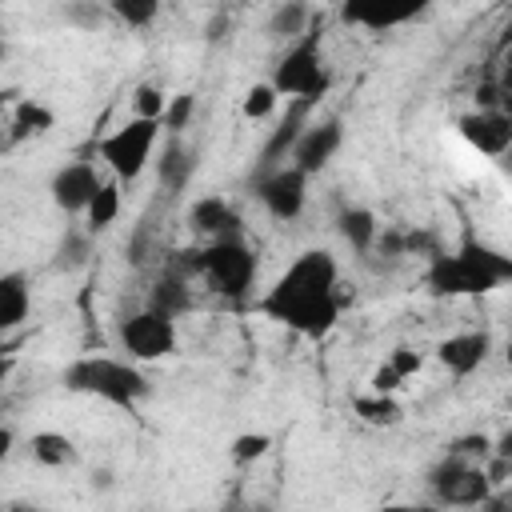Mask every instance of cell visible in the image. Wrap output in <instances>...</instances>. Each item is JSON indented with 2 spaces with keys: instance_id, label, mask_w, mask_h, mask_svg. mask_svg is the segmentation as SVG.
<instances>
[{
  "instance_id": "obj_1",
  "label": "cell",
  "mask_w": 512,
  "mask_h": 512,
  "mask_svg": "<svg viewBox=\"0 0 512 512\" xmlns=\"http://www.w3.org/2000/svg\"><path fill=\"white\" fill-rule=\"evenodd\" d=\"M336 284H340L336 256L328 248H308L276 276V284L260 296L256 308L268 320H276V324H284L308 340H320L340 320Z\"/></svg>"
},
{
  "instance_id": "obj_2",
  "label": "cell",
  "mask_w": 512,
  "mask_h": 512,
  "mask_svg": "<svg viewBox=\"0 0 512 512\" xmlns=\"http://www.w3.org/2000/svg\"><path fill=\"white\" fill-rule=\"evenodd\" d=\"M512 280V256L500 248L464 236L456 252H436L428 260L424 284L432 296H488Z\"/></svg>"
},
{
  "instance_id": "obj_3",
  "label": "cell",
  "mask_w": 512,
  "mask_h": 512,
  "mask_svg": "<svg viewBox=\"0 0 512 512\" xmlns=\"http://www.w3.org/2000/svg\"><path fill=\"white\" fill-rule=\"evenodd\" d=\"M64 388L96 396V400L116 404V408H136L152 392L148 376L136 364L112 360V356H80V360H72L64 368Z\"/></svg>"
},
{
  "instance_id": "obj_4",
  "label": "cell",
  "mask_w": 512,
  "mask_h": 512,
  "mask_svg": "<svg viewBox=\"0 0 512 512\" xmlns=\"http://www.w3.org/2000/svg\"><path fill=\"white\" fill-rule=\"evenodd\" d=\"M280 96H292V100H324L328 88H332V68L324 64V32L320 24H308L292 44L288 52L276 60V72L268 80Z\"/></svg>"
},
{
  "instance_id": "obj_5",
  "label": "cell",
  "mask_w": 512,
  "mask_h": 512,
  "mask_svg": "<svg viewBox=\"0 0 512 512\" xmlns=\"http://www.w3.org/2000/svg\"><path fill=\"white\" fill-rule=\"evenodd\" d=\"M192 264L208 280V288L228 300H244L248 288L256 284V256L240 236H220L208 248H196Z\"/></svg>"
},
{
  "instance_id": "obj_6",
  "label": "cell",
  "mask_w": 512,
  "mask_h": 512,
  "mask_svg": "<svg viewBox=\"0 0 512 512\" xmlns=\"http://www.w3.org/2000/svg\"><path fill=\"white\" fill-rule=\"evenodd\" d=\"M156 140H160V120L132 116V120H124L116 132H108V136L96 144V152H100V160L112 168L116 180H136V176L152 164Z\"/></svg>"
},
{
  "instance_id": "obj_7",
  "label": "cell",
  "mask_w": 512,
  "mask_h": 512,
  "mask_svg": "<svg viewBox=\"0 0 512 512\" xmlns=\"http://www.w3.org/2000/svg\"><path fill=\"white\" fill-rule=\"evenodd\" d=\"M428 488L440 504H452V508H480L492 496V484H488L484 468L464 460V456H452V452H444L428 468Z\"/></svg>"
},
{
  "instance_id": "obj_8",
  "label": "cell",
  "mask_w": 512,
  "mask_h": 512,
  "mask_svg": "<svg viewBox=\"0 0 512 512\" xmlns=\"http://www.w3.org/2000/svg\"><path fill=\"white\" fill-rule=\"evenodd\" d=\"M116 336H120V348L132 360H168L176 352V340H180L176 320L164 316V312H152V308H140V312L124 316Z\"/></svg>"
},
{
  "instance_id": "obj_9",
  "label": "cell",
  "mask_w": 512,
  "mask_h": 512,
  "mask_svg": "<svg viewBox=\"0 0 512 512\" xmlns=\"http://www.w3.org/2000/svg\"><path fill=\"white\" fill-rule=\"evenodd\" d=\"M256 196L276 220H296L304 212V200H308V176L296 164H276V168L260 172Z\"/></svg>"
},
{
  "instance_id": "obj_10",
  "label": "cell",
  "mask_w": 512,
  "mask_h": 512,
  "mask_svg": "<svg viewBox=\"0 0 512 512\" xmlns=\"http://www.w3.org/2000/svg\"><path fill=\"white\" fill-rule=\"evenodd\" d=\"M428 4L432 0H340V16L368 32H388L428 12Z\"/></svg>"
},
{
  "instance_id": "obj_11",
  "label": "cell",
  "mask_w": 512,
  "mask_h": 512,
  "mask_svg": "<svg viewBox=\"0 0 512 512\" xmlns=\"http://www.w3.org/2000/svg\"><path fill=\"white\" fill-rule=\"evenodd\" d=\"M344 144V120L340 116H328V120H316V124H308L300 136H296V144H292V164L304 172V176H312V172H320L332 156H336V148Z\"/></svg>"
},
{
  "instance_id": "obj_12",
  "label": "cell",
  "mask_w": 512,
  "mask_h": 512,
  "mask_svg": "<svg viewBox=\"0 0 512 512\" xmlns=\"http://www.w3.org/2000/svg\"><path fill=\"white\" fill-rule=\"evenodd\" d=\"M456 128H460V136H464L476 152H484V156H504L508 144H512V120H508L504 112H492V108H484V112H464V116L456 120Z\"/></svg>"
},
{
  "instance_id": "obj_13",
  "label": "cell",
  "mask_w": 512,
  "mask_h": 512,
  "mask_svg": "<svg viewBox=\"0 0 512 512\" xmlns=\"http://www.w3.org/2000/svg\"><path fill=\"white\" fill-rule=\"evenodd\" d=\"M96 184H100L96 168H92L88 160H72V164H64V168H56L48 192H52V204H56L60 212H84L88 200H92V192H96Z\"/></svg>"
},
{
  "instance_id": "obj_14",
  "label": "cell",
  "mask_w": 512,
  "mask_h": 512,
  "mask_svg": "<svg viewBox=\"0 0 512 512\" xmlns=\"http://www.w3.org/2000/svg\"><path fill=\"white\" fill-rule=\"evenodd\" d=\"M492 352V336L488 332H456L448 340L436 344V360L452 372V376H472Z\"/></svg>"
},
{
  "instance_id": "obj_15",
  "label": "cell",
  "mask_w": 512,
  "mask_h": 512,
  "mask_svg": "<svg viewBox=\"0 0 512 512\" xmlns=\"http://www.w3.org/2000/svg\"><path fill=\"white\" fill-rule=\"evenodd\" d=\"M188 224H192V232L212 236V240H220V236H240V216H236V208H232L224 196H200V200H192Z\"/></svg>"
},
{
  "instance_id": "obj_16",
  "label": "cell",
  "mask_w": 512,
  "mask_h": 512,
  "mask_svg": "<svg viewBox=\"0 0 512 512\" xmlns=\"http://www.w3.org/2000/svg\"><path fill=\"white\" fill-rule=\"evenodd\" d=\"M196 164H200L196 148H188L180 136L168 132V140H164V148H160V160H156V180H160L168 192H180V188L196 176Z\"/></svg>"
},
{
  "instance_id": "obj_17",
  "label": "cell",
  "mask_w": 512,
  "mask_h": 512,
  "mask_svg": "<svg viewBox=\"0 0 512 512\" xmlns=\"http://www.w3.org/2000/svg\"><path fill=\"white\" fill-rule=\"evenodd\" d=\"M32 312V288L24 272H4L0 276V336L16 332Z\"/></svg>"
},
{
  "instance_id": "obj_18",
  "label": "cell",
  "mask_w": 512,
  "mask_h": 512,
  "mask_svg": "<svg viewBox=\"0 0 512 512\" xmlns=\"http://www.w3.org/2000/svg\"><path fill=\"white\" fill-rule=\"evenodd\" d=\"M308 104H312V100H296V104H292V112L272 128V136H268V144H264V152H260V168H264V172L288 160V152H292L296 136L304 132V112H308Z\"/></svg>"
},
{
  "instance_id": "obj_19",
  "label": "cell",
  "mask_w": 512,
  "mask_h": 512,
  "mask_svg": "<svg viewBox=\"0 0 512 512\" xmlns=\"http://www.w3.org/2000/svg\"><path fill=\"white\" fill-rule=\"evenodd\" d=\"M144 308H152V312H164V316H184L188 308H192V296H188V280L180 276V272H164L152 288H148V304Z\"/></svg>"
},
{
  "instance_id": "obj_20",
  "label": "cell",
  "mask_w": 512,
  "mask_h": 512,
  "mask_svg": "<svg viewBox=\"0 0 512 512\" xmlns=\"http://www.w3.org/2000/svg\"><path fill=\"white\" fill-rule=\"evenodd\" d=\"M336 228H340V236L352 244V252H372V240H376V232H380V220H376L372 208L352 204V208H340Z\"/></svg>"
},
{
  "instance_id": "obj_21",
  "label": "cell",
  "mask_w": 512,
  "mask_h": 512,
  "mask_svg": "<svg viewBox=\"0 0 512 512\" xmlns=\"http://www.w3.org/2000/svg\"><path fill=\"white\" fill-rule=\"evenodd\" d=\"M308 24H312V8H308V0H280V4L272 8V16H268V36L292 44Z\"/></svg>"
},
{
  "instance_id": "obj_22",
  "label": "cell",
  "mask_w": 512,
  "mask_h": 512,
  "mask_svg": "<svg viewBox=\"0 0 512 512\" xmlns=\"http://www.w3.org/2000/svg\"><path fill=\"white\" fill-rule=\"evenodd\" d=\"M84 216H88V232L112 228L116 216H120V180H100L92 200H88V208H84Z\"/></svg>"
},
{
  "instance_id": "obj_23",
  "label": "cell",
  "mask_w": 512,
  "mask_h": 512,
  "mask_svg": "<svg viewBox=\"0 0 512 512\" xmlns=\"http://www.w3.org/2000/svg\"><path fill=\"white\" fill-rule=\"evenodd\" d=\"M28 448H32V460L44 464V468H68L80 456L76 444H72V436H64V432H36Z\"/></svg>"
},
{
  "instance_id": "obj_24",
  "label": "cell",
  "mask_w": 512,
  "mask_h": 512,
  "mask_svg": "<svg viewBox=\"0 0 512 512\" xmlns=\"http://www.w3.org/2000/svg\"><path fill=\"white\" fill-rule=\"evenodd\" d=\"M352 412H356L364 424H372V428H392V424H400V416H404V408L396 404L392 392H368V396H356V400H352Z\"/></svg>"
},
{
  "instance_id": "obj_25",
  "label": "cell",
  "mask_w": 512,
  "mask_h": 512,
  "mask_svg": "<svg viewBox=\"0 0 512 512\" xmlns=\"http://www.w3.org/2000/svg\"><path fill=\"white\" fill-rule=\"evenodd\" d=\"M52 124H56V116H52V108L40 104V100H20L16 112H12V136H16V140L40 136V132H48Z\"/></svg>"
},
{
  "instance_id": "obj_26",
  "label": "cell",
  "mask_w": 512,
  "mask_h": 512,
  "mask_svg": "<svg viewBox=\"0 0 512 512\" xmlns=\"http://www.w3.org/2000/svg\"><path fill=\"white\" fill-rule=\"evenodd\" d=\"M88 256H92V240H88V232H64V240L56 244V268L60 272H76V268H84L88 264Z\"/></svg>"
},
{
  "instance_id": "obj_27",
  "label": "cell",
  "mask_w": 512,
  "mask_h": 512,
  "mask_svg": "<svg viewBox=\"0 0 512 512\" xmlns=\"http://www.w3.org/2000/svg\"><path fill=\"white\" fill-rule=\"evenodd\" d=\"M108 12L128 28H148L160 12V0H108Z\"/></svg>"
},
{
  "instance_id": "obj_28",
  "label": "cell",
  "mask_w": 512,
  "mask_h": 512,
  "mask_svg": "<svg viewBox=\"0 0 512 512\" xmlns=\"http://www.w3.org/2000/svg\"><path fill=\"white\" fill-rule=\"evenodd\" d=\"M192 116H196V96H192V92L168 96L164 116H160V128H164V132H172V136H180V132L192 124Z\"/></svg>"
},
{
  "instance_id": "obj_29",
  "label": "cell",
  "mask_w": 512,
  "mask_h": 512,
  "mask_svg": "<svg viewBox=\"0 0 512 512\" xmlns=\"http://www.w3.org/2000/svg\"><path fill=\"white\" fill-rule=\"evenodd\" d=\"M276 100H280V92L272 84H252L240 100V112H244V120H264V116H272Z\"/></svg>"
},
{
  "instance_id": "obj_30",
  "label": "cell",
  "mask_w": 512,
  "mask_h": 512,
  "mask_svg": "<svg viewBox=\"0 0 512 512\" xmlns=\"http://www.w3.org/2000/svg\"><path fill=\"white\" fill-rule=\"evenodd\" d=\"M268 448H272V436H268V432H240V436L232 440L228 452H232L236 464H256Z\"/></svg>"
},
{
  "instance_id": "obj_31",
  "label": "cell",
  "mask_w": 512,
  "mask_h": 512,
  "mask_svg": "<svg viewBox=\"0 0 512 512\" xmlns=\"http://www.w3.org/2000/svg\"><path fill=\"white\" fill-rule=\"evenodd\" d=\"M132 104H136V116L160 120V116H164V104H168V96H164L156 84H136V92H132Z\"/></svg>"
},
{
  "instance_id": "obj_32",
  "label": "cell",
  "mask_w": 512,
  "mask_h": 512,
  "mask_svg": "<svg viewBox=\"0 0 512 512\" xmlns=\"http://www.w3.org/2000/svg\"><path fill=\"white\" fill-rule=\"evenodd\" d=\"M448 452L452 456H464V460H472V456H488L492 452V436H484V432H468V436H456L452 444H448Z\"/></svg>"
},
{
  "instance_id": "obj_33",
  "label": "cell",
  "mask_w": 512,
  "mask_h": 512,
  "mask_svg": "<svg viewBox=\"0 0 512 512\" xmlns=\"http://www.w3.org/2000/svg\"><path fill=\"white\" fill-rule=\"evenodd\" d=\"M388 364L396 368V376H400V380H408V376H416V372L424 368V356H420L416 348H408V344H400V348H392V356H388Z\"/></svg>"
},
{
  "instance_id": "obj_34",
  "label": "cell",
  "mask_w": 512,
  "mask_h": 512,
  "mask_svg": "<svg viewBox=\"0 0 512 512\" xmlns=\"http://www.w3.org/2000/svg\"><path fill=\"white\" fill-rule=\"evenodd\" d=\"M372 248H380L384 256H404V232H396V228H384V232H376V240H372Z\"/></svg>"
},
{
  "instance_id": "obj_35",
  "label": "cell",
  "mask_w": 512,
  "mask_h": 512,
  "mask_svg": "<svg viewBox=\"0 0 512 512\" xmlns=\"http://www.w3.org/2000/svg\"><path fill=\"white\" fill-rule=\"evenodd\" d=\"M368 384H372V392H396L404 380H400V376H396V368L384 360V364L372 372V380H368Z\"/></svg>"
},
{
  "instance_id": "obj_36",
  "label": "cell",
  "mask_w": 512,
  "mask_h": 512,
  "mask_svg": "<svg viewBox=\"0 0 512 512\" xmlns=\"http://www.w3.org/2000/svg\"><path fill=\"white\" fill-rule=\"evenodd\" d=\"M92 488H100V492H108V488H112V472H108V468H100V472H92Z\"/></svg>"
},
{
  "instance_id": "obj_37",
  "label": "cell",
  "mask_w": 512,
  "mask_h": 512,
  "mask_svg": "<svg viewBox=\"0 0 512 512\" xmlns=\"http://www.w3.org/2000/svg\"><path fill=\"white\" fill-rule=\"evenodd\" d=\"M8 452H12V432H8V428H0V464L8 460Z\"/></svg>"
},
{
  "instance_id": "obj_38",
  "label": "cell",
  "mask_w": 512,
  "mask_h": 512,
  "mask_svg": "<svg viewBox=\"0 0 512 512\" xmlns=\"http://www.w3.org/2000/svg\"><path fill=\"white\" fill-rule=\"evenodd\" d=\"M8 372H12V364H8V360H4V352H0V384L8 380Z\"/></svg>"
},
{
  "instance_id": "obj_39",
  "label": "cell",
  "mask_w": 512,
  "mask_h": 512,
  "mask_svg": "<svg viewBox=\"0 0 512 512\" xmlns=\"http://www.w3.org/2000/svg\"><path fill=\"white\" fill-rule=\"evenodd\" d=\"M8 96H12V92H0V116H4V108H8Z\"/></svg>"
},
{
  "instance_id": "obj_40",
  "label": "cell",
  "mask_w": 512,
  "mask_h": 512,
  "mask_svg": "<svg viewBox=\"0 0 512 512\" xmlns=\"http://www.w3.org/2000/svg\"><path fill=\"white\" fill-rule=\"evenodd\" d=\"M4 52H8V48H4V44H0V60H4Z\"/></svg>"
}]
</instances>
